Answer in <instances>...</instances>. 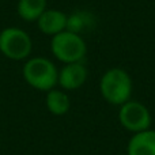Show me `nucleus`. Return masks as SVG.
<instances>
[{"label": "nucleus", "mask_w": 155, "mask_h": 155, "mask_svg": "<svg viewBox=\"0 0 155 155\" xmlns=\"http://www.w3.org/2000/svg\"><path fill=\"white\" fill-rule=\"evenodd\" d=\"M134 91V80L123 68H109L99 79V93L110 105L121 106L128 102Z\"/></svg>", "instance_id": "nucleus-1"}, {"label": "nucleus", "mask_w": 155, "mask_h": 155, "mask_svg": "<svg viewBox=\"0 0 155 155\" xmlns=\"http://www.w3.org/2000/svg\"><path fill=\"white\" fill-rule=\"evenodd\" d=\"M22 75L30 87L48 93L52 88H56L59 70L52 60L37 56L26 60L22 68Z\"/></svg>", "instance_id": "nucleus-2"}, {"label": "nucleus", "mask_w": 155, "mask_h": 155, "mask_svg": "<svg viewBox=\"0 0 155 155\" xmlns=\"http://www.w3.org/2000/svg\"><path fill=\"white\" fill-rule=\"evenodd\" d=\"M51 52L63 64H71L83 61L87 54V45L82 35L64 30L52 37Z\"/></svg>", "instance_id": "nucleus-3"}, {"label": "nucleus", "mask_w": 155, "mask_h": 155, "mask_svg": "<svg viewBox=\"0 0 155 155\" xmlns=\"http://www.w3.org/2000/svg\"><path fill=\"white\" fill-rule=\"evenodd\" d=\"M31 51L33 40L23 29L11 26L0 31V52L7 59L21 61L27 59Z\"/></svg>", "instance_id": "nucleus-4"}, {"label": "nucleus", "mask_w": 155, "mask_h": 155, "mask_svg": "<svg viewBox=\"0 0 155 155\" xmlns=\"http://www.w3.org/2000/svg\"><path fill=\"white\" fill-rule=\"evenodd\" d=\"M118 107V123L128 132L137 134L151 128L153 116L144 104L129 99Z\"/></svg>", "instance_id": "nucleus-5"}, {"label": "nucleus", "mask_w": 155, "mask_h": 155, "mask_svg": "<svg viewBox=\"0 0 155 155\" xmlns=\"http://www.w3.org/2000/svg\"><path fill=\"white\" fill-rule=\"evenodd\" d=\"M88 76V71L83 61L64 64L61 70H59L57 84L64 91H74L80 88L86 83Z\"/></svg>", "instance_id": "nucleus-6"}, {"label": "nucleus", "mask_w": 155, "mask_h": 155, "mask_svg": "<svg viewBox=\"0 0 155 155\" xmlns=\"http://www.w3.org/2000/svg\"><path fill=\"white\" fill-rule=\"evenodd\" d=\"M35 23L42 34L54 37L67 29V14L57 8H46Z\"/></svg>", "instance_id": "nucleus-7"}, {"label": "nucleus", "mask_w": 155, "mask_h": 155, "mask_svg": "<svg viewBox=\"0 0 155 155\" xmlns=\"http://www.w3.org/2000/svg\"><path fill=\"white\" fill-rule=\"evenodd\" d=\"M128 155H155V129L134 134L127 144Z\"/></svg>", "instance_id": "nucleus-8"}, {"label": "nucleus", "mask_w": 155, "mask_h": 155, "mask_svg": "<svg viewBox=\"0 0 155 155\" xmlns=\"http://www.w3.org/2000/svg\"><path fill=\"white\" fill-rule=\"evenodd\" d=\"M97 19L93 12L87 10H76L67 15V29L68 31L82 35L95 27Z\"/></svg>", "instance_id": "nucleus-9"}, {"label": "nucleus", "mask_w": 155, "mask_h": 155, "mask_svg": "<svg viewBox=\"0 0 155 155\" xmlns=\"http://www.w3.org/2000/svg\"><path fill=\"white\" fill-rule=\"evenodd\" d=\"M45 105H46V109L53 116H64L70 112L71 99L64 90L52 88V90H49L46 93Z\"/></svg>", "instance_id": "nucleus-10"}, {"label": "nucleus", "mask_w": 155, "mask_h": 155, "mask_svg": "<svg viewBox=\"0 0 155 155\" xmlns=\"http://www.w3.org/2000/svg\"><path fill=\"white\" fill-rule=\"evenodd\" d=\"M48 8V0H18L16 12L25 22H37Z\"/></svg>", "instance_id": "nucleus-11"}]
</instances>
